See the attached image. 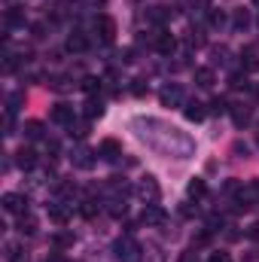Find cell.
<instances>
[{
    "mask_svg": "<svg viewBox=\"0 0 259 262\" xmlns=\"http://www.w3.org/2000/svg\"><path fill=\"white\" fill-rule=\"evenodd\" d=\"M140 244L131 238V235H122V238H116L113 241V256H116V262H137L140 259Z\"/></svg>",
    "mask_w": 259,
    "mask_h": 262,
    "instance_id": "cell-1",
    "label": "cell"
},
{
    "mask_svg": "<svg viewBox=\"0 0 259 262\" xmlns=\"http://www.w3.org/2000/svg\"><path fill=\"white\" fill-rule=\"evenodd\" d=\"M134 195L140 198L143 204H159L162 189H159L156 177H153V174H146V177H140V180H137V186H134Z\"/></svg>",
    "mask_w": 259,
    "mask_h": 262,
    "instance_id": "cell-2",
    "label": "cell"
},
{
    "mask_svg": "<svg viewBox=\"0 0 259 262\" xmlns=\"http://www.w3.org/2000/svg\"><path fill=\"white\" fill-rule=\"evenodd\" d=\"M186 95H183V85L180 82H165L159 89V104L162 107H183Z\"/></svg>",
    "mask_w": 259,
    "mask_h": 262,
    "instance_id": "cell-3",
    "label": "cell"
},
{
    "mask_svg": "<svg viewBox=\"0 0 259 262\" xmlns=\"http://www.w3.org/2000/svg\"><path fill=\"white\" fill-rule=\"evenodd\" d=\"M70 165H73V168H79V171H92V168L98 165V152L79 143V146H73V149H70Z\"/></svg>",
    "mask_w": 259,
    "mask_h": 262,
    "instance_id": "cell-4",
    "label": "cell"
},
{
    "mask_svg": "<svg viewBox=\"0 0 259 262\" xmlns=\"http://www.w3.org/2000/svg\"><path fill=\"white\" fill-rule=\"evenodd\" d=\"M153 49H156L159 55H174V49H177V37H174L171 31L159 28V31L153 34Z\"/></svg>",
    "mask_w": 259,
    "mask_h": 262,
    "instance_id": "cell-5",
    "label": "cell"
},
{
    "mask_svg": "<svg viewBox=\"0 0 259 262\" xmlns=\"http://www.w3.org/2000/svg\"><path fill=\"white\" fill-rule=\"evenodd\" d=\"M140 223H143V226H149V229H159V226H165V223H168V213H165V207H162V204H143Z\"/></svg>",
    "mask_w": 259,
    "mask_h": 262,
    "instance_id": "cell-6",
    "label": "cell"
},
{
    "mask_svg": "<svg viewBox=\"0 0 259 262\" xmlns=\"http://www.w3.org/2000/svg\"><path fill=\"white\" fill-rule=\"evenodd\" d=\"M0 204H3V210L12 213V216L28 213V195H25V192H6V195L0 198Z\"/></svg>",
    "mask_w": 259,
    "mask_h": 262,
    "instance_id": "cell-7",
    "label": "cell"
},
{
    "mask_svg": "<svg viewBox=\"0 0 259 262\" xmlns=\"http://www.w3.org/2000/svg\"><path fill=\"white\" fill-rule=\"evenodd\" d=\"M70 213H73V201H70V198H55V201L49 204V220L58 223V226H67Z\"/></svg>",
    "mask_w": 259,
    "mask_h": 262,
    "instance_id": "cell-8",
    "label": "cell"
},
{
    "mask_svg": "<svg viewBox=\"0 0 259 262\" xmlns=\"http://www.w3.org/2000/svg\"><path fill=\"white\" fill-rule=\"evenodd\" d=\"M95 34L101 37V43H113V40H116V21H113L107 12L95 15Z\"/></svg>",
    "mask_w": 259,
    "mask_h": 262,
    "instance_id": "cell-9",
    "label": "cell"
},
{
    "mask_svg": "<svg viewBox=\"0 0 259 262\" xmlns=\"http://www.w3.org/2000/svg\"><path fill=\"white\" fill-rule=\"evenodd\" d=\"M229 116H232L235 128H244V125H250V119H253V110H250V104L238 101V104H229Z\"/></svg>",
    "mask_w": 259,
    "mask_h": 262,
    "instance_id": "cell-10",
    "label": "cell"
},
{
    "mask_svg": "<svg viewBox=\"0 0 259 262\" xmlns=\"http://www.w3.org/2000/svg\"><path fill=\"white\" fill-rule=\"evenodd\" d=\"M259 204V183H244L238 189V210H247V207H256Z\"/></svg>",
    "mask_w": 259,
    "mask_h": 262,
    "instance_id": "cell-11",
    "label": "cell"
},
{
    "mask_svg": "<svg viewBox=\"0 0 259 262\" xmlns=\"http://www.w3.org/2000/svg\"><path fill=\"white\" fill-rule=\"evenodd\" d=\"M49 119H52L55 125H64V128H67V125H70V122L76 119V110H73L70 104H64V101H58V104L52 107V113H49Z\"/></svg>",
    "mask_w": 259,
    "mask_h": 262,
    "instance_id": "cell-12",
    "label": "cell"
},
{
    "mask_svg": "<svg viewBox=\"0 0 259 262\" xmlns=\"http://www.w3.org/2000/svg\"><path fill=\"white\" fill-rule=\"evenodd\" d=\"M98 156H101V159H107V162H116V159L122 156V143H119V140H113V137H104V140H101V146H98Z\"/></svg>",
    "mask_w": 259,
    "mask_h": 262,
    "instance_id": "cell-13",
    "label": "cell"
},
{
    "mask_svg": "<svg viewBox=\"0 0 259 262\" xmlns=\"http://www.w3.org/2000/svg\"><path fill=\"white\" fill-rule=\"evenodd\" d=\"M3 256H6V262H28V253H25L21 241H6L3 244Z\"/></svg>",
    "mask_w": 259,
    "mask_h": 262,
    "instance_id": "cell-14",
    "label": "cell"
},
{
    "mask_svg": "<svg viewBox=\"0 0 259 262\" xmlns=\"http://www.w3.org/2000/svg\"><path fill=\"white\" fill-rule=\"evenodd\" d=\"M89 49V37L82 34V31H73L70 37H67V52H73V55H82Z\"/></svg>",
    "mask_w": 259,
    "mask_h": 262,
    "instance_id": "cell-15",
    "label": "cell"
},
{
    "mask_svg": "<svg viewBox=\"0 0 259 262\" xmlns=\"http://www.w3.org/2000/svg\"><path fill=\"white\" fill-rule=\"evenodd\" d=\"M15 165H18L21 171H34V168H37V152L28 149V146H21V149L15 152Z\"/></svg>",
    "mask_w": 259,
    "mask_h": 262,
    "instance_id": "cell-16",
    "label": "cell"
},
{
    "mask_svg": "<svg viewBox=\"0 0 259 262\" xmlns=\"http://www.w3.org/2000/svg\"><path fill=\"white\" fill-rule=\"evenodd\" d=\"M183 116H186L189 122H201V119L207 116V110H204L201 101H186V104H183Z\"/></svg>",
    "mask_w": 259,
    "mask_h": 262,
    "instance_id": "cell-17",
    "label": "cell"
},
{
    "mask_svg": "<svg viewBox=\"0 0 259 262\" xmlns=\"http://www.w3.org/2000/svg\"><path fill=\"white\" fill-rule=\"evenodd\" d=\"M213 82H217L213 67H195V85H198V89H210Z\"/></svg>",
    "mask_w": 259,
    "mask_h": 262,
    "instance_id": "cell-18",
    "label": "cell"
},
{
    "mask_svg": "<svg viewBox=\"0 0 259 262\" xmlns=\"http://www.w3.org/2000/svg\"><path fill=\"white\" fill-rule=\"evenodd\" d=\"M15 229H18V235H37V220L31 213H21V216H15Z\"/></svg>",
    "mask_w": 259,
    "mask_h": 262,
    "instance_id": "cell-19",
    "label": "cell"
},
{
    "mask_svg": "<svg viewBox=\"0 0 259 262\" xmlns=\"http://www.w3.org/2000/svg\"><path fill=\"white\" fill-rule=\"evenodd\" d=\"M107 213H110V216H116V220H119V216H125V213H128V204H125V198L110 195V198H107Z\"/></svg>",
    "mask_w": 259,
    "mask_h": 262,
    "instance_id": "cell-20",
    "label": "cell"
},
{
    "mask_svg": "<svg viewBox=\"0 0 259 262\" xmlns=\"http://www.w3.org/2000/svg\"><path fill=\"white\" fill-rule=\"evenodd\" d=\"M137 262H165V253H162V247L146 244V247L140 250V259H137Z\"/></svg>",
    "mask_w": 259,
    "mask_h": 262,
    "instance_id": "cell-21",
    "label": "cell"
},
{
    "mask_svg": "<svg viewBox=\"0 0 259 262\" xmlns=\"http://www.w3.org/2000/svg\"><path fill=\"white\" fill-rule=\"evenodd\" d=\"M107 189H110V195H119V198H125L131 192V186L125 183V177H110Z\"/></svg>",
    "mask_w": 259,
    "mask_h": 262,
    "instance_id": "cell-22",
    "label": "cell"
},
{
    "mask_svg": "<svg viewBox=\"0 0 259 262\" xmlns=\"http://www.w3.org/2000/svg\"><path fill=\"white\" fill-rule=\"evenodd\" d=\"M186 195L189 198H204L207 195V183H204L201 177H192V180L186 183Z\"/></svg>",
    "mask_w": 259,
    "mask_h": 262,
    "instance_id": "cell-23",
    "label": "cell"
},
{
    "mask_svg": "<svg viewBox=\"0 0 259 262\" xmlns=\"http://www.w3.org/2000/svg\"><path fill=\"white\" fill-rule=\"evenodd\" d=\"M171 15H174V9H168V6H153V9H149V21H153V25H165Z\"/></svg>",
    "mask_w": 259,
    "mask_h": 262,
    "instance_id": "cell-24",
    "label": "cell"
},
{
    "mask_svg": "<svg viewBox=\"0 0 259 262\" xmlns=\"http://www.w3.org/2000/svg\"><path fill=\"white\" fill-rule=\"evenodd\" d=\"M232 28L235 31H247L250 28V12L247 9H235L232 12Z\"/></svg>",
    "mask_w": 259,
    "mask_h": 262,
    "instance_id": "cell-25",
    "label": "cell"
},
{
    "mask_svg": "<svg viewBox=\"0 0 259 262\" xmlns=\"http://www.w3.org/2000/svg\"><path fill=\"white\" fill-rule=\"evenodd\" d=\"M82 113H85V119H89V122H92V119H101V116H104V104H101V101H95V98H89Z\"/></svg>",
    "mask_w": 259,
    "mask_h": 262,
    "instance_id": "cell-26",
    "label": "cell"
},
{
    "mask_svg": "<svg viewBox=\"0 0 259 262\" xmlns=\"http://www.w3.org/2000/svg\"><path fill=\"white\" fill-rule=\"evenodd\" d=\"M21 131H25V137H28V140H43V122H37V119L25 122Z\"/></svg>",
    "mask_w": 259,
    "mask_h": 262,
    "instance_id": "cell-27",
    "label": "cell"
},
{
    "mask_svg": "<svg viewBox=\"0 0 259 262\" xmlns=\"http://www.w3.org/2000/svg\"><path fill=\"white\" fill-rule=\"evenodd\" d=\"M229 55H232V52H229V46H223V43H220V46H213V49H210V67L226 64V61H229Z\"/></svg>",
    "mask_w": 259,
    "mask_h": 262,
    "instance_id": "cell-28",
    "label": "cell"
},
{
    "mask_svg": "<svg viewBox=\"0 0 259 262\" xmlns=\"http://www.w3.org/2000/svg\"><path fill=\"white\" fill-rule=\"evenodd\" d=\"M226 21H229V18H226L223 9H207V25H210V28L220 31V28H226Z\"/></svg>",
    "mask_w": 259,
    "mask_h": 262,
    "instance_id": "cell-29",
    "label": "cell"
},
{
    "mask_svg": "<svg viewBox=\"0 0 259 262\" xmlns=\"http://www.w3.org/2000/svg\"><path fill=\"white\" fill-rule=\"evenodd\" d=\"M207 113H210V116H223V113H229V101H226V98H210Z\"/></svg>",
    "mask_w": 259,
    "mask_h": 262,
    "instance_id": "cell-30",
    "label": "cell"
},
{
    "mask_svg": "<svg viewBox=\"0 0 259 262\" xmlns=\"http://www.w3.org/2000/svg\"><path fill=\"white\" fill-rule=\"evenodd\" d=\"M259 58H256V49H244L241 52V70H256Z\"/></svg>",
    "mask_w": 259,
    "mask_h": 262,
    "instance_id": "cell-31",
    "label": "cell"
},
{
    "mask_svg": "<svg viewBox=\"0 0 259 262\" xmlns=\"http://www.w3.org/2000/svg\"><path fill=\"white\" fill-rule=\"evenodd\" d=\"M49 89H52V92H70V89H73V79H70V76H52V79H49Z\"/></svg>",
    "mask_w": 259,
    "mask_h": 262,
    "instance_id": "cell-32",
    "label": "cell"
},
{
    "mask_svg": "<svg viewBox=\"0 0 259 262\" xmlns=\"http://www.w3.org/2000/svg\"><path fill=\"white\" fill-rule=\"evenodd\" d=\"M98 210H101V204H98L95 198H85V201H79V213H82L85 220H92V216H95Z\"/></svg>",
    "mask_w": 259,
    "mask_h": 262,
    "instance_id": "cell-33",
    "label": "cell"
},
{
    "mask_svg": "<svg viewBox=\"0 0 259 262\" xmlns=\"http://www.w3.org/2000/svg\"><path fill=\"white\" fill-rule=\"evenodd\" d=\"M52 247H58V250L73 247V235H70V232H58V235H52Z\"/></svg>",
    "mask_w": 259,
    "mask_h": 262,
    "instance_id": "cell-34",
    "label": "cell"
},
{
    "mask_svg": "<svg viewBox=\"0 0 259 262\" xmlns=\"http://www.w3.org/2000/svg\"><path fill=\"white\" fill-rule=\"evenodd\" d=\"M6 25H9V28H18V25H25V12H21L18 6H12V9L6 12Z\"/></svg>",
    "mask_w": 259,
    "mask_h": 262,
    "instance_id": "cell-35",
    "label": "cell"
},
{
    "mask_svg": "<svg viewBox=\"0 0 259 262\" xmlns=\"http://www.w3.org/2000/svg\"><path fill=\"white\" fill-rule=\"evenodd\" d=\"M229 85L232 89H247L250 82H247V70H235L232 76H229Z\"/></svg>",
    "mask_w": 259,
    "mask_h": 262,
    "instance_id": "cell-36",
    "label": "cell"
},
{
    "mask_svg": "<svg viewBox=\"0 0 259 262\" xmlns=\"http://www.w3.org/2000/svg\"><path fill=\"white\" fill-rule=\"evenodd\" d=\"M82 92L95 98V95L101 92V79H98V76H85V79H82Z\"/></svg>",
    "mask_w": 259,
    "mask_h": 262,
    "instance_id": "cell-37",
    "label": "cell"
},
{
    "mask_svg": "<svg viewBox=\"0 0 259 262\" xmlns=\"http://www.w3.org/2000/svg\"><path fill=\"white\" fill-rule=\"evenodd\" d=\"M67 131H70V137H76V140H82V137L89 134V122H76V119H73V122L67 125Z\"/></svg>",
    "mask_w": 259,
    "mask_h": 262,
    "instance_id": "cell-38",
    "label": "cell"
},
{
    "mask_svg": "<svg viewBox=\"0 0 259 262\" xmlns=\"http://www.w3.org/2000/svg\"><path fill=\"white\" fill-rule=\"evenodd\" d=\"M180 262H201L198 259V247H186V250H183V253H180Z\"/></svg>",
    "mask_w": 259,
    "mask_h": 262,
    "instance_id": "cell-39",
    "label": "cell"
},
{
    "mask_svg": "<svg viewBox=\"0 0 259 262\" xmlns=\"http://www.w3.org/2000/svg\"><path fill=\"white\" fill-rule=\"evenodd\" d=\"M207 262H232V256H229L226 250H213V253L207 256Z\"/></svg>",
    "mask_w": 259,
    "mask_h": 262,
    "instance_id": "cell-40",
    "label": "cell"
},
{
    "mask_svg": "<svg viewBox=\"0 0 259 262\" xmlns=\"http://www.w3.org/2000/svg\"><path fill=\"white\" fill-rule=\"evenodd\" d=\"M131 92H134L137 98H140V95H146V82H143V79H131Z\"/></svg>",
    "mask_w": 259,
    "mask_h": 262,
    "instance_id": "cell-41",
    "label": "cell"
},
{
    "mask_svg": "<svg viewBox=\"0 0 259 262\" xmlns=\"http://www.w3.org/2000/svg\"><path fill=\"white\" fill-rule=\"evenodd\" d=\"M247 238H250V241H259V223H250V226H247Z\"/></svg>",
    "mask_w": 259,
    "mask_h": 262,
    "instance_id": "cell-42",
    "label": "cell"
},
{
    "mask_svg": "<svg viewBox=\"0 0 259 262\" xmlns=\"http://www.w3.org/2000/svg\"><path fill=\"white\" fill-rule=\"evenodd\" d=\"M34 37H46V25H43V21L34 25Z\"/></svg>",
    "mask_w": 259,
    "mask_h": 262,
    "instance_id": "cell-43",
    "label": "cell"
},
{
    "mask_svg": "<svg viewBox=\"0 0 259 262\" xmlns=\"http://www.w3.org/2000/svg\"><path fill=\"white\" fill-rule=\"evenodd\" d=\"M89 3H104V0H89Z\"/></svg>",
    "mask_w": 259,
    "mask_h": 262,
    "instance_id": "cell-44",
    "label": "cell"
},
{
    "mask_svg": "<svg viewBox=\"0 0 259 262\" xmlns=\"http://www.w3.org/2000/svg\"><path fill=\"white\" fill-rule=\"evenodd\" d=\"M253 6H259V0H253Z\"/></svg>",
    "mask_w": 259,
    "mask_h": 262,
    "instance_id": "cell-45",
    "label": "cell"
},
{
    "mask_svg": "<svg viewBox=\"0 0 259 262\" xmlns=\"http://www.w3.org/2000/svg\"><path fill=\"white\" fill-rule=\"evenodd\" d=\"M256 146H259V134H256Z\"/></svg>",
    "mask_w": 259,
    "mask_h": 262,
    "instance_id": "cell-46",
    "label": "cell"
}]
</instances>
